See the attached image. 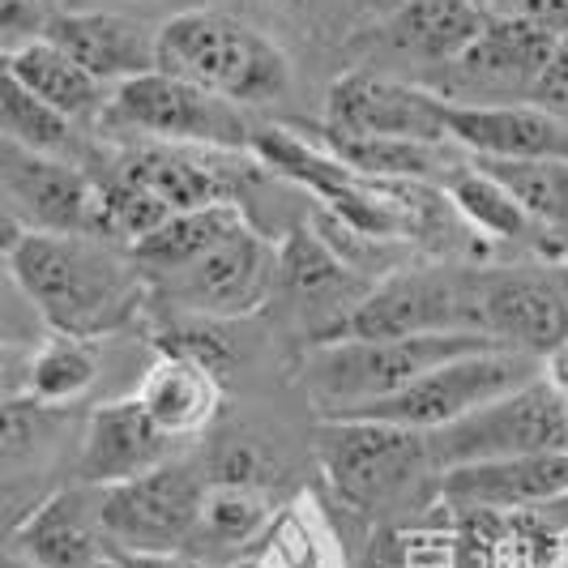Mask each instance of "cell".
<instances>
[{
  "mask_svg": "<svg viewBox=\"0 0 568 568\" xmlns=\"http://www.w3.org/2000/svg\"><path fill=\"white\" fill-rule=\"evenodd\" d=\"M4 265L48 334L103 342L133 329L150 304V283L133 253L103 235L22 231Z\"/></svg>",
  "mask_w": 568,
  "mask_h": 568,
  "instance_id": "1",
  "label": "cell"
},
{
  "mask_svg": "<svg viewBox=\"0 0 568 568\" xmlns=\"http://www.w3.org/2000/svg\"><path fill=\"white\" fill-rule=\"evenodd\" d=\"M159 69L235 108L283 103L295 85L286 52L227 9H184L159 27Z\"/></svg>",
  "mask_w": 568,
  "mask_h": 568,
  "instance_id": "2",
  "label": "cell"
},
{
  "mask_svg": "<svg viewBox=\"0 0 568 568\" xmlns=\"http://www.w3.org/2000/svg\"><path fill=\"white\" fill-rule=\"evenodd\" d=\"M313 449L329 491L351 509L394 521L436 496L440 470L424 432L372 419H321Z\"/></svg>",
  "mask_w": 568,
  "mask_h": 568,
  "instance_id": "3",
  "label": "cell"
},
{
  "mask_svg": "<svg viewBox=\"0 0 568 568\" xmlns=\"http://www.w3.org/2000/svg\"><path fill=\"white\" fill-rule=\"evenodd\" d=\"M487 334H406V338H329L300 359V389L321 419H342L359 406L415 385L457 355L491 351Z\"/></svg>",
  "mask_w": 568,
  "mask_h": 568,
  "instance_id": "4",
  "label": "cell"
},
{
  "mask_svg": "<svg viewBox=\"0 0 568 568\" xmlns=\"http://www.w3.org/2000/svg\"><path fill=\"white\" fill-rule=\"evenodd\" d=\"M94 129L108 138H142L154 145L197 150H248L253 142V129L235 103L205 94L163 69L112 85Z\"/></svg>",
  "mask_w": 568,
  "mask_h": 568,
  "instance_id": "5",
  "label": "cell"
},
{
  "mask_svg": "<svg viewBox=\"0 0 568 568\" xmlns=\"http://www.w3.org/2000/svg\"><path fill=\"white\" fill-rule=\"evenodd\" d=\"M535 376H539V368H535L530 355L491 346V351H475V355H457L449 364L419 376L415 385L372 402V406H359L342 419H372V424H394L410 427V432H440V427L457 424L462 415L479 410L487 402L530 385Z\"/></svg>",
  "mask_w": 568,
  "mask_h": 568,
  "instance_id": "6",
  "label": "cell"
},
{
  "mask_svg": "<svg viewBox=\"0 0 568 568\" xmlns=\"http://www.w3.org/2000/svg\"><path fill=\"white\" fill-rule=\"evenodd\" d=\"M205 484V466H193L184 454L150 475L99 487V517L112 547L133 556H184Z\"/></svg>",
  "mask_w": 568,
  "mask_h": 568,
  "instance_id": "7",
  "label": "cell"
},
{
  "mask_svg": "<svg viewBox=\"0 0 568 568\" xmlns=\"http://www.w3.org/2000/svg\"><path fill=\"white\" fill-rule=\"evenodd\" d=\"M82 419L73 406H48L34 398L0 402V530L27 517L57 491V475L78 462Z\"/></svg>",
  "mask_w": 568,
  "mask_h": 568,
  "instance_id": "8",
  "label": "cell"
},
{
  "mask_svg": "<svg viewBox=\"0 0 568 568\" xmlns=\"http://www.w3.org/2000/svg\"><path fill=\"white\" fill-rule=\"evenodd\" d=\"M487 22L491 13L484 0H406L364 30V69L432 85L484 34Z\"/></svg>",
  "mask_w": 568,
  "mask_h": 568,
  "instance_id": "9",
  "label": "cell"
},
{
  "mask_svg": "<svg viewBox=\"0 0 568 568\" xmlns=\"http://www.w3.org/2000/svg\"><path fill=\"white\" fill-rule=\"evenodd\" d=\"M424 436L436 470L466 466V462H491V457L560 454L568 449V402L556 398L535 376L530 385Z\"/></svg>",
  "mask_w": 568,
  "mask_h": 568,
  "instance_id": "10",
  "label": "cell"
},
{
  "mask_svg": "<svg viewBox=\"0 0 568 568\" xmlns=\"http://www.w3.org/2000/svg\"><path fill=\"white\" fill-rule=\"evenodd\" d=\"M274 274H278V244L265 240L253 223H244L189 270L150 283V295L163 300L175 316L244 321L274 300Z\"/></svg>",
  "mask_w": 568,
  "mask_h": 568,
  "instance_id": "11",
  "label": "cell"
},
{
  "mask_svg": "<svg viewBox=\"0 0 568 568\" xmlns=\"http://www.w3.org/2000/svg\"><path fill=\"white\" fill-rule=\"evenodd\" d=\"M406 334H479L475 329V270L419 265L372 283L364 304L334 338H406Z\"/></svg>",
  "mask_w": 568,
  "mask_h": 568,
  "instance_id": "12",
  "label": "cell"
},
{
  "mask_svg": "<svg viewBox=\"0 0 568 568\" xmlns=\"http://www.w3.org/2000/svg\"><path fill=\"white\" fill-rule=\"evenodd\" d=\"M475 329L505 351L542 359L568 338V300L556 265L475 270Z\"/></svg>",
  "mask_w": 568,
  "mask_h": 568,
  "instance_id": "13",
  "label": "cell"
},
{
  "mask_svg": "<svg viewBox=\"0 0 568 568\" xmlns=\"http://www.w3.org/2000/svg\"><path fill=\"white\" fill-rule=\"evenodd\" d=\"M560 34L521 27V22H500L491 18L484 34L462 52V57L427 85L445 103L457 108H509V103H530V90L539 82L547 52Z\"/></svg>",
  "mask_w": 568,
  "mask_h": 568,
  "instance_id": "14",
  "label": "cell"
},
{
  "mask_svg": "<svg viewBox=\"0 0 568 568\" xmlns=\"http://www.w3.org/2000/svg\"><path fill=\"white\" fill-rule=\"evenodd\" d=\"M325 129L351 138H398L445 145V99L419 82H402L376 69H346L325 94Z\"/></svg>",
  "mask_w": 568,
  "mask_h": 568,
  "instance_id": "15",
  "label": "cell"
},
{
  "mask_svg": "<svg viewBox=\"0 0 568 568\" xmlns=\"http://www.w3.org/2000/svg\"><path fill=\"white\" fill-rule=\"evenodd\" d=\"M372 278L355 270L346 256L316 227H291L278 244V274H274V300H283L300 316L316 342H329L342 321L364 304Z\"/></svg>",
  "mask_w": 568,
  "mask_h": 568,
  "instance_id": "16",
  "label": "cell"
},
{
  "mask_svg": "<svg viewBox=\"0 0 568 568\" xmlns=\"http://www.w3.org/2000/svg\"><path fill=\"white\" fill-rule=\"evenodd\" d=\"M0 201L27 231L99 235V189L94 175L78 163L0 142Z\"/></svg>",
  "mask_w": 568,
  "mask_h": 568,
  "instance_id": "17",
  "label": "cell"
},
{
  "mask_svg": "<svg viewBox=\"0 0 568 568\" xmlns=\"http://www.w3.org/2000/svg\"><path fill=\"white\" fill-rule=\"evenodd\" d=\"M193 445L175 440L168 432L145 419V410L133 398H115L94 406L82 419V445L73 462V484L112 487L124 479L150 475L159 466H168L175 457H184Z\"/></svg>",
  "mask_w": 568,
  "mask_h": 568,
  "instance_id": "18",
  "label": "cell"
},
{
  "mask_svg": "<svg viewBox=\"0 0 568 568\" xmlns=\"http://www.w3.org/2000/svg\"><path fill=\"white\" fill-rule=\"evenodd\" d=\"M568 496V449L449 466L436 479V500L457 513H521Z\"/></svg>",
  "mask_w": 568,
  "mask_h": 568,
  "instance_id": "19",
  "label": "cell"
},
{
  "mask_svg": "<svg viewBox=\"0 0 568 568\" xmlns=\"http://www.w3.org/2000/svg\"><path fill=\"white\" fill-rule=\"evenodd\" d=\"M9 551L30 568H90L115 556L99 517V487L64 484L13 526Z\"/></svg>",
  "mask_w": 568,
  "mask_h": 568,
  "instance_id": "20",
  "label": "cell"
},
{
  "mask_svg": "<svg viewBox=\"0 0 568 568\" xmlns=\"http://www.w3.org/2000/svg\"><path fill=\"white\" fill-rule=\"evenodd\" d=\"M69 60H78L90 78L120 85L159 69V27H145L129 13L108 9H57L43 30Z\"/></svg>",
  "mask_w": 568,
  "mask_h": 568,
  "instance_id": "21",
  "label": "cell"
},
{
  "mask_svg": "<svg viewBox=\"0 0 568 568\" xmlns=\"http://www.w3.org/2000/svg\"><path fill=\"white\" fill-rule=\"evenodd\" d=\"M133 402L159 432L193 445L223 410V376L193 355L154 351V359L145 364L142 381L133 389Z\"/></svg>",
  "mask_w": 568,
  "mask_h": 568,
  "instance_id": "22",
  "label": "cell"
},
{
  "mask_svg": "<svg viewBox=\"0 0 568 568\" xmlns=\"http://www.w3.org/2000/svg\"><path fill=\"white\" fill-rule=\"evenodd\" d=\"M449 142L466 159H565L568 163V124L539 112L535 103L509 108H457L445 103Z\"/></svg>",
  "mask_w": 568,
  "mask_h": 568,
  "instance_id": "23",
  "label": "cell"
},
{
  "mask_svg": "<svg viewBox=\"0 0 568 568\" xmlns=\"http://www.w3.org/2000/svg\"><path fill=\"white\" fill-rule=\"evenodd\" d=\"M4 69L27 85L39 103H48L57 115H64L69 124H99L103 103L112 94V85L90 78L78 60H69L48 39H34V43H22L18 52H9Z\"/></svg>",
  "mask_w": 568,
  "mask_h": 568,
  "instance_id": "24",
  "label": "cell"
},
{
  "mask_svg": "<svg viewBox=\"0 0 568 568\" xmlns=\"http://www.w3.org/2000/svg\"><path fill=\"white\" fill-rule=\"evenodd\" d=\"M244 210L240 201H219V205H201V210H180L171 214L159 231H150L145 240H138L129 253L138 261V270L145 274V283H159L168 274L189 270L193 261L205 253H214L227 235L244 227Z\"/></svg>",
  "mask_w": 568,
  "mask_h": 568,
  "instance_id": "25",
  "label": "cell"
},
{
  "mask_svg": "<svg viewBox=\"0 0 568 568\" xmlns=\"http://www.w3.org/2000/svg\"><path fill=\"white\" fill-rule=\"evenodd\" d=\"M440 189H445V201L457 210L462 227H470L479 240H487V244H535V253L547 256V235L479 163L457 168Z\"/></svg>",
  "mask_w": 568,
  "mask_h": 568,
  "instance_id": "26",
  "label": "cell"
},
{
  "mask_svg": "<svg viewBox=\"0 0 568 568\" xmlns=\"http://www.w3.org/2000/svg\"><path fill=\"white\" fill-rule=\"evenodd\" d=\"M274 521V500H270V487L256 484H219L210 479L205 496H201L197 526H193V539L189 551H235V547H248L253 539H261Z\"/></svg>",
  "mask_w": 568,
  "mask_h": 568,
  "instance_id": "27",
  "label": "cell"
},
{
  "mask_svg": "<svg viewBox=\"0 0 568 568\" xmlns=\"http://www.w3.org/2000/svg\"><path fill=\"white\" fill-rule=\"evenodd\" d=\"M103 368V342L73 334H43L30 346L27 398L48 406H78Z\"/></svg>",
  "mask_w": 568,
  "mask_h": 568,
  "instance_id": "28",
  "label": "cell"
},
{
  "mask_svg": "<svg viewBox=\"0 0 568 568\" xmlns=\"http://www.w3.org/2000/svg\"><path fill=\"white\" fill-rule=\"evenodd\" d=\"M0 142L30 150V154H43V159H64V163H78L82 168L78 124H69L48 103H39L27 85L4 69V57H0Z\"/></svg>",
  "mask_w": 568,
  "mask_h": 568,
  "instance_id": "29",
  "label": "cell"
},
{
  "mask_svg": "<svg viewBox=\"0 0 568 568\" xmlns=\"http://www.w3.org/2000/svg\"><path fill=\"white\" fill-rule=\"evenodd\" d=\"M321 535L295 513L278 526H270V542L256 551L253 568H325V551H321Z\"/></svg>",
  "mask_w": 568,
  "mask_h": 568,
  "instance_id": "30",
  "label": "cell"
},
{
  "mask_svg": "<svg viewBox=\"0 0 568 568\" xmlns=\"http://www.w3.org/2000/svg\"><path fill=\"white\" fill-rule=\"evenodd\" d=\"M43 321L30 308V300L22 295V286L13 283L4 256H0V342L4 346H34L43 338Z\"/></svg>",
  "mask_w": 568,
  "mask_h": 568,
  "instance_id": "31",
  "label": "cell"
},
{
  "mask_svg": "<svg viewBox=\"0 0 568 568\" xmlns=\"http://www.w3.org/2000/svg\"><path fill=\"white\" fill-rule=\"evenodd\" d=\"M52 13L57 9L48 0H0V48H4V57L18 52L22 43L43 39Z\"/></svg>",
  "mask_w": 568,
  "mask_h": 568,
  "instance_id": "32",
  "label": "cell"
},
{
  "mask_svg": "<svg viewBox=\"0 0 568 568\" xmlns=\"http://www.w3.org/2000/svg\"><path fill=\"white\" fill-rule=\"evenodd\" d=\"M484 9L500 22H521V27L547 30V34H568V0H484Z\"/></svg>",
  "mask_w": 568,
  "mask_h": 568,
  "instance_id": "33",
  "label": "cell"
},
{
  "mask_svg": "<svg viewBox=\"0 0 568 568\" xmlns=\"http://www.w3.org/2000/svg\"><path fill=\"white\" fill-rule=\"evenodd\" d=\"M530 103H535L539 112L556 115V120L568 124V34H560V39L551 43L539 82L530 90Z\"/></svg>",
  "mask_w": 568,
  "mask_h": 568,
  "instance_id": "34",
  "label": "cell"
},
{
  "mask_svg": "<svg viewBox=\"0 0 568 568\" xmlns=\"http://www.w3.org/2000/svg\"><path fill=\"white\" fill-rule=\"evenodd\" d=\"M27 368H30V346H4L0 342V402L27 394Z\"/></svg>",
  "mask_w": 568,
  "mask_h": 568,
  "instance_id": "35",
  "label": "cell"
},
{
  "mask_svg": "<svg viewBox=\"0 0 568 568\" xmlns=\"http://www.w3.org/2000/svg\"><path fill=\"white\" fill-rule=\"evenodd\" d=\"M539 381L556 394V398L568 402V338L560 342V346H551L547 355H542V372Z\"/></svg>",
  "mask_w": 568,
  "mask_h": 568,
  "instance_id": "36",
  "label": "cell"
},
{
  "mask_svg": "<svg viewBox=\"0 0 568 568\" xmlns=\"http://www.w3.org/2000/svg\"><path fill=\"white\" fill-rule=\"evenodd\" d=\"M364 9H368L372 18H381V13H389V9H398V4H406V0H359Z\"/></svg>",
  "mask_w": 568,
  "mask_h": 568,
  "instance_id": "37",
  "label": "cell"
},
{
  "mask_svg": "<svg viewBox=\"0 0 568 568\" xmlns=\"http://www.w3.org/2000/svg\"><path fill=\"white\" fill-rule=\"evenodd\" d=\"M0 568H30L22 556H13V551H0Z\"/></svg>",
  "mask_w": 568,
  "mask_h": 568,
  "instance_id": "38",
  "label": "cell"
},
{
  "mask_svg": "<svg viewBox=\"0 0 568 568\" xmlns=\"http://www.w3.org/2000/svg\"><path fill=\"white\" fill-rule=\"evenodd\" d=\"M90 568H129V565H124V551H115V556H108V560H99V565Z\"/></svg>",
  "mask_w": 568,
  "mask_h": 568,
  "instance_id": "39",
  "label": "cell"
},
{
  "mask_svg": "<svg viewBox=\"0 0 568 568\" xmlns=\"http://www.w3.org/2000/svg\"><path fill=\"white\" fill-rule=\"evenodd\" d=\"M547 509H556L568 521V496H560V500H556V505H547Z\"/></svg>",
  "mask_w": 568,
  "mask_h": 568,
  "instance_id": "40",
  "label": "cell"
},
{
  "mask_svg": "<svg viewBox=\"0 0 568 568\" xmlns=\"http://www.w3.org/2000/svg\"><path fill=\"white\" fill-rule=\"evenodd\" d=\"M556 270H560V286H565V300H568V261L565 265H556Z\"/></svg>",
  "mask_w": 568,
  "mask_h": 568,
  "instance_id": "41",
  "label": "cell"
},
{
  "mask_svg": "<svg viewBox=\"0 0 568 568\" xmlns=\"http://www.w3.org/2000/svg\"><path fill=\"white\" fill-rule=\"evenodd\" d=\"M278 4H304V0H278Z\"/></svg>",
  "mask_w": 568,
  "mask_h": 568,
  "instance_id": "42",
  "label": "cell"
}]
</instances>
